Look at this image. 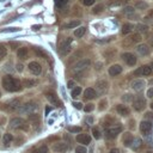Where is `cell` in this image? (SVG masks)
Instances as JSON below:
<instances>
[{"label":"cell","mask_w":153,"mask_h":153,"mask_svg":"<svg viewBox=\"0 0 153 153\" xmlns=\"http://www.w3.org/2000/svg\"><path fill=\"white\" fill-rule=\"evenodd\" d=\"M94 1H96V0H82V4H84L85 6H91V5L94 4Z\"/></svg>","instance_id":"46"},{"label":"cell","mask_w":153,"mask_h":153,"mask_svg":"<svg viewBox=\"0 0 153 153\" xmlns=\"http://www.w3.org/2000/svg\"><path fill=\"white\" fill-rule=\"evenodd\" d=\"M85 31H86V27L80 26V27H78V29L74 30V36L75 37H82L85 35Z\"/></svg>","instance_id":"28"},{"label":"cell","mask_w":153,"mask_h":153,"mask_svg":"<svg viewBox=\"0 0 153 153\" xmlns=\"http://www.w3.org/2000/svg\"><path fill=\"white\" fill-rule=\"evenodd\" d=\"M84 96H85V98H86V99H93V98H96V97H97V92H96V90H94V88L88 87V88H86V90H85Z\"/></svg>","instance_id":"19"},{"label":"cell","mask_w":153,"mask_h":153,"mask_svg":"<svg viewBox=\"0 0 153 153\" xmlns=\"http://www.w3.org/2000/svg\"><path fill=\"white\" fill-rule=\"evenodd\" d=\"M93 109H94V105H93L92 103H90V104H86V105L84 106V110H85L86 112H91V111H93Z\"/></svg>","instance_id":"40"},{"label":"cell","mask_w":153,"mask_h":153,"mask_svg":"<svg viewBox=\"0 0 153 153\" xmlns=\"http://www.w3.org/2000/svg\"><path fill=\"white\" fill-rule=\"evenodd\" d=\"M31 153H48V147L45 145H41V146L33 148Z\"/></svg>","instance_id":"25"},{"label":"cell","mask_w":153,"mask_h":153,"mask_svg":"<svg viewBox=\"0 0 153 153\" xmlns=\"http://www.w3.org/2000/svg\"><path fill=\"white\" fill-rule=\"evenodd\" d=\"M96 86H97V90H98V92H99L100 94H104V93L108 91V82H106L105 80L97 81Z\"/></svg>","instance_id":"16"},{"label":"cell","mask_w":153,"mask_h":153,"mask_svg":"<svg viewBox=\"0 0 153 153\" xmlns=\"http://www.w3.org/2000/svg\"><path fill=\"white\" fill-rule=\"evenodd\" d=\"M45 97L47 99L55 106H61V100L59 99V97L54 93V92H45Z\"/></svg>","instance_id":"8"},{"label":"cell","mask_w":153,"mask_h":153,"mask_svg":"<svg viewBox=\"0 0 153 153\" xmlns=\"http://www.w3.org/2000/svg\"><path fill=\"white\" fill-rule=\"evenodd\" d=\"M76 141L79 143H82V145H88L91 142V136L88 134H78Z\"/></svg>","instance_id":"15"},{"label":"cell","mask_w":153,"mask_h":153,"mask_svg":"<svg viewBox=\"0 0 153 153\" xmlns=\"http://www.w3.org/2000/svg\"><path fill=\"white\" fill-rule=\"evenodd\" d=\"M6 54H7V49H6V47H5L4 44H0V60L4 59V57L6 56Z\"/></svg>","instance_id":"35"},{"label":"cell","mask_w":153,"mask_h":153,"mask_svg":"<svg viewBox=\"0 0 153 153\" xmlns=\"http://www.w3.org/2000/svg\"><path fill=\"white\" fill-rule=\"evenodd\" d=\"M139 10H145L146 7H147V4H145V2H142V1H137L136 2V5H135Z\"/></svg>","instance_id":"42"},{"label":"cell","mask_w":153,"mask_h":153,"mask_svg":"<svg viewBox=\"0 0 153 153\" xmlns=\"http://www.w3.org/2000/svg\"><path fill=\"white\" fill-rule=\"evenodd\" d=\"M29 69H30V72L33 73L35 75H38V74L42 72L41 65H39L38 62H36V61H32V62L29 63Z\"/></svg>","instance_id":"11"},{"label":"cell","mask_w":153,"mask_h":153,"mask_svg":"<svg viewBox=\"0 0 153 153\" xmlns=\"http://www.w3.org/2000/svg\"><path fill=\"white\" fill-rule=\"evenodd\" d=\"M71 43H72V38L71 37H67V38H65V39H62L61 42H60V44H59V50H60V54L62 55V56H66V55H68L69 54V51H71Z\"/></svg>","instance_id":"2"},{"label":"cell","mask_w":153,"mask_h":153,"mask_svg":"<svg viewBox=\"0 0 153 153\" xmlns=\"http://www.w3.org/2000/svg\"><path fill=\"white\" fill-rule=\"evenodd\" d=\"M55 4H56L57 7H62L67 4V0H55Z\"/></svg>","instance_id":"43"},{"label":"cell","mask_w":153,"mask_h":153,"mask_svg":"<svg viewBox=\"0 0 153 153\" xmlns=\"http://www.w3.org/2000/svg\"><path fill=\"white\" fill-rule=\"evenodd\" d=\"M68 149V146L66 142H55L53 145V151L56 153H65Z\"/></svg>","instance_id":"10"},{"label":"cell","mask_w":153,"mask_h":153,"mask_svg":"<svg viewBox=\"0 0 153 153\" xmlns=\"http://www.w3.org/2000/svg\"><path fill=\"white\" fill-rule=\"evenodd\" d=\"M29 120H30V122H31L32 124H35V126L39 124V116H38V115H30Z\"/></svg>","instance_id":"33"},{"label":"cell","mask_w":153,"mask_h":153,"mask_svg":"<svg viewBox=\"0 0 153 153\" xmlns=\"http://www.w3.org/2000/svg\"><path fill=\"white\" fill-rule=\"evenodd\" d=\"M109 153H118V149L112 148V149H110V152H109Z\"/></svg>","instance_id":"54"},{"label":"cell","mask_w":153,"mask_h":153,"mask_svg":"<svg viewBox=\"0 0 153 153\" xmlns=\"http://www.w3.org/2000/svg\"><path fill=\"white\" fill-rule=\"evenodd\" d=\"M122 59L126 61V63H127L128 66H134V65L136 63V57H135V55L131 54V53H123V54H122Z\"/></svg>","instance_id":"9"},{"label":"cell","mask_w":153,"mask_h":153,"mask_svg":"<svg viewBox=\"0 0 153 153\" xmlns=\"http://www.w3.org/2000/svg\"><path fill=\"white\" fill-rule=\"evenodd\" d=\"M98 109H99L100 111L106 109V99H102V100L99 102V106H98Z\"/></svg>","instance_id":"39"},{"label":"cell","mask_w":153,"mask_h":153,"mask_svg":"<svg viewBox=\"0 0 153 153\" xmlns=\"http://www.w3.org/2000/svg\"><path fill=\"white\" fill-rule=\"evenodd\" d=\"M92 134H93V137L98 140L100 137V129L98 127H93L92 128Z\"/></svg>","instance_id":"34"},{"label":"cell","mask_w":153,"mask_h":153,"mask_svg":"<svg viewBox=\"0 0 153 153\" xmlns=\"http://www.w3.org/2000/svg\"><path fill=\"white\" fill-rule=\"evenodd\" d=\"M147 29H148V26L145 25V24H137L136 25V30L139 32H145V31H147Z\"/></svg>","instance_id":"36"},{"label":"cell","mask_w":153,"mask_h":153,"mask_svg":"<svg viewBox=\"0 0 153 153\" xmlns=\"http://www.w3.org/2000/svg\"><path fill=\"white\" fill-rule=\"evenodd\" d=\"M90 65H91V62H90V60H87V59H84V60H81V61H79V62H76L75 65H74V67H73V73H75V74H81L85 69H87L88 67H90Z\"/></svg>","instance_id":"3"},{"label":"cell","mask_w":153,"mask_h":153,"mask_svg":"<svg viewBox=\"0 0 153 153\" xmlns=\"http://www.w3.org/2000/svg\"><path fill=\"white\" fill-rule=\"evenodd\" d=\"M146 117H147V118H148V117H149V118H153V112H147V114H146Z\"/></svg>","instance_id":"53"},{"label":"cell","mask_w":153,"mask_h":153,"mask_svg":"<svg viewBox=\"0 0 153 153\" xmlns=\"http://www.w3.org/2000/svg\"><path fill=\"white\" fill-rule=\"evenodd\" d=\"M79 25H80V22H79V20H72V22L65 24L63 27H65V29H73V27H76V26H79Z\"/></svg>","instance_id":"27"},{"label":"cell","mask_w":153,"mask_h":153,"mask_svg":"<svg viewBox=\"0 0 153 153\" xmlns=\"http://www.w3.org/2000/svg\"><path fill=\"white\" fill-rule=\"evenodd\" d=\"M17 71L18 72H22L23 71V65L22 63H17Z\"/></svg>","instance_id":"52"},{"label":"cell","mask_w":153,"mask_h":153,"mask_svg":"<svg viewBox=\"0 0 153 153\" xmlns=\"http://www.w3.org/2000/svg\"><path fill=\"white\" fill-rule=\"evenodd\" d=\"M80 93H81V87H79V86H76V87H73V90H72V97L73 98H76V97H79L80 96Z\"/></svg>","instance_id":"32"},{"label":"cell","mask_w":153,"mask_h":153,"mask_svg":"<svg viewBox=\"0 0 153 153\" xmlns=\"http://www.w3.org/2000/svg\"><path fill=\"white\" fill-rule=\"evenodd\" d=\"M141 146H142V140H141L140 137H133V141H131V143H130V147L136 151V149H139Z\"/></svg>","instance_id":"21"},{"label":"cell","mask_w":153,"mask_h":153,"mask_svg":"<svg viewBox=\"0 0 153 153\" xmlns=\"http://www.w3.org/2000/svg\"><path fill=\"white\" fill-rule=\"evenodd\" d=\"M50 110H51V108H49V106H48V108H45V114H47V115H48V114H49V111H50Z\"/></svg>","instance_id":"56"},{"label":"cell","mask_w":153,"mask_h":153,"mask_svg":"<svg viewBox=\"0 0 153 153\" xmlns=\"http://www.w3.org/2000/svg\"><path fill=\"white\" fill-rule=\"evenodd\" d=\"M87 152V149H86V147L85 146H78L76 148H75V153H86Z\"/></svg>","instance_id":"41"},{"label":"cell","mask_w":153,"mask_h":153,"mask_svg":"<svg viewBox=\"0 0 153 153\" xmlns=\"http://www.w3.org/2000/svg\"><path fill=\"white\" fill-rule=\"evenodd\" d=\"M123 100L130 102V100H133V96H131V94H124V96H123Z\"/></svg>","instance_id":"48"},{"label":"cell","mask_w":153,"mask_h":153,"mask_svg":"<svg viewBox=\"0 0 153 153\" xmlns=\"http://www.w3.org/2000/svg\"><path fill=\"white\" fill-rule=\"evenodd\" d=\"M73 86H74V81H73V80H69V81L67 82V87H68V88H72Z\"/></svg>","instance_id":"50"},{"label":"cell","mask_w":153,"mask_h":153,"mask_svg":"<svg viewBox=\"0 0 153 153\" xmlns=\"http://www.w3.org/2000/svg\"><path fill=\"white\" fill-rule=\"evenodd\" d=\"M133 12H134V8H133L131 6H127V7H124V10H123V13H126V14L133 13Z\"/></svg>","instance_id":"44"},{"label":"cell","mask_w":153,"mask_h":153,"mask_svg":"<svg viewBox=\"0 0 153 153\" xmlns=\"http://www.w3.org/2000/svg\"><path fill=\"white\" fill-rule=\"evenodd\" d=\"M19 27H8V29H4L1 30V32H14V31H18Z\"/></svg>","instance_id":"45"},{"label":"cell","mask_w":153,"mask_h":153,"mask_svg":"<svg viewBox=\"0 0 153 153\" xmlns=\"http://www.w3.org/2000/svg\"><path fill=\"white\" fill-rule=\"evenodd\" d=\"M67 129L69 133H74V134H78L81 131V127H68Z\"/></svg>","instance_id":"37"},{"label":"cell","mask_w":153,"mask_h":153,"mask_svg":"<svg viewBox=\"0 0 153 153\" xmlns=\"http://www.w3.org/2000/svg\"><path fill=\"white\" fill-rule=\"evenodd\" d=\"M17 56L19 59H26L27 57V48H25V47L19 48L18 51H17Z\"/></svg>","instance_id":"23"},{"label":"cell","mask_w":153,"mask_h":153,"mask_svg":"<svg viewBox=\"0 0 153 153\" xmlns=\"http://www.w3.org/2000/svg\"><path fill=\"white\" fill-rule=\"evenodd\" d=\"M151 129H152V123L149 122V121H141V123H140V130H141V133H143V134H147L148 131H151Z\"/></svg>","instance_id":"14"},{"label":"cell","mask_w":153,"mask_h":153,"mask_svg":"<svg viewBox=\"0 0 153 153\" xmlns=\"http://www.w3.org/2000/svg\"><path fill=\"white\" fill-rule=\"evenodd\" d=\"M10 127L14 128V129H27V126L25 123V121L23 118L19 117H14L10 121Z\"/></svg>","instance_id":"4"},{"label":"cell","mask_w":153,"mask_h":153,"mask_svg":"<svg viewBox=\"0 0 153 153\" xmlns=\"http://www.w3.org/2000/svg\"><path fill=\"white\" fill-rule=\"evenodd\" d=\"M129 43H136V42H140L141 41V35L137 32V33H134V35H131L129 38Z\"/></svg>","instance_id":"30"},{"label":"cell","mask_w":153,"mask_h":153,"mask_svg":"<svg viewBox=\"0 0 153 153\" xmlns=\"http://www.w3.org/2000/svg\"><path fill=\"white\" fill-rule=\"evenodd\" d=\"M12 140H13V136H12L11 134H8V133L4 134V136H2V142H4V145L8 146V145L12 142Z\"/></svg>","instance_id":"26"},{"label":"cell","mask_w":153,"mask_h":153,"mask_svg":"<svg viewBox=\"0 0 153 153\" xmlns=\"http://www.w3.org/2000/svg\"><path fill=\"white\" fill-rule=\"evenodd\" d=\"M39 27H41V25H33V26H32V29H33V30H38Z\"/></svg>","instance_id":"55"},{"label":"cell","mask_w":153,"mask_h":153,"mask_svg":"<svg viewBox=\"0 0 153 153\" xmlns=\"http://www.w3.org/2000/svg\"><path fill=\"white\" fill-rule=\"evenodd\" d=\"M35 50H36V53H37L38 55H41V56H43V55H44V51H42V50H39L38 48H35Z\"/></svg>","instance_id":"51"},{"label":"cell","mask_w":153,"mask_h":153,"mask_svg":"<svg viewBox=\"0 0 153 153\" xmlns=\"http://www.w3.org/2000/svg\"><path fill=\"white\" fill-rule=\"evenodd\" d=\"M133 30H134V25H133L131 23H126V24H123V26H122V33H123V35H128V33H130Z\"/></svg>","instance_id":"22"},{"label":"cell","mask_w":153,"mask_h":153,"mask_svg":"<svg viewBox=\"0 0 153 153\" xmlns=\"http://www.w3.org/2000/svg\"><path fill=\"white\" fill-rule=\"evenodd\" d=\"M147 153H153V152H147Z\"/></svg>","instance_id":"59"},{"label":"cell","mask_w":153,"mask_h":153,"mask_svg":"<svg viewBox=\"0 0 153 153\" xmlns=\"http://www.w3.org/2000/svg\"><path fill=\"white\" fill-rule=\"evenodd\" d=\"M122 131V128L121 127H110L105 130V137L106 139H115L120 133Z\"/></svg>","instance_id":"7"},{"label":"cell","mask_w":153,"mask_h":153,"mask_svg":"<svg viewBox=\"0 0 153 153\" xmlns=\"http://www.w3.org/2000/svg\"><path fill=\"white\" fill-rule=\"evenodd\" d=\"M92 121H93V120H92V117H91V118H87V122H88V123H90V122H92Z\"/></svg>","instance_id":"57"},{"label":"cell","mask_w":153,"mask_h":153,"mask_svg":"<svg viewBox=\"0 0 153 153\" xmlns=\"http://www.w3.org/2000/svg\"><path fill=\"white\" fill-rule=\"evenodd\" d=\"M145 86V81L142 79H136L131 82V87L135 90V91H141Z\"/></svg>","instance_id":"17"},{"label":"cell","mask_w":153,"mask_h":153,"mask_svg":"<svg viewBox=\"0 0 153 153\" xmlns=\"http://www.w3.org/2000/svg\"><path fill=\"white\" fill-rule=\"evenodd\" d=\"M36 80H33V79H24L23 80V85H24V87H27V88H30V87H33L35 85H36Z\"/></svg>","instance_id":"24"},{"label":"cell","mask_w":153,"mask_h":153,"mask_svg":"<svg viewBox=\"0 0 153 153\" xmlns=\"http://www.w3.org/2000/svg\"><path fill=\"white\" fill-rule=\"evenodd\" d=\"M121 72H122V66H121V65H117V63L110 66V67H109V71H108V73H109L110 76H116V75H118Z\"/></svg>","instance_id":"12"},{"label":"cell","mask_w":153,"mask_h":153,"mask_svg":"<svg viewBox=\"0 0 153 153\" xmlns=\"http://www.w3.org/2000/svg\"><path fill=\"white\" fill-rule=\"evenodd\" d=\"M2 86L8 92H17L22 88V82L12 75H5L2 79Z\"/></svg>","instance_id":"1"},{"label":"cell","mask_w":153,"mask_h":153,"mask_svg":"<svg viewBox=\"0 0 153 153\" xmlns=\"http://www.w3.org/2000/svg\"><path fill=\"white\" fill-rule=\"evenodd\" d=\"M116 111L121 115V116H128L129 115V109L126 106V105H122V104H118L116 106Z\"/></svg>","instance_id":"20"},{"label":"cell","mask_w":153,"mask_h":153,"mask_svg":"<svg viewBox=\"0 0 153 153\" xmlns=\"http://www.w3.org/2000/svg\"><path fill=\"white\" fill-rule=\"evenodd\" d=\"M131 141H133V136H131V134L126 133V135H124V137H123V143H124V146H127V147L130 146Z\"/></svg>","instance_id":"29"},{"label":"cell","mask_w":153,"mask_h":153,"mask_svg":"<svg viewBox=\"0 0 153 153\" xmlns=\"http://www.w3.org/2000/svg\"><path fill=\"white\" fill-rule=\"evenodd\" d=\"M151 73H152L151 66H142L141 67V75H149Z\"/></svg>","instance_id":"31"},{"label":"cell","mask_w":153,"mask_h":153,"mask_svg":"<svg viewBox=\"0 0 153 153\" xmlns=\"http://www.w3.org/2000/svg\"><path fill=\"white\" fill-rule=\"evenodd\" d=\"M149 108H151V109L153 110V103H151V104H149Z\"/></svg>","instance_id":"58"},{"label":"cell","mask_w":153,"mask_h":153,"mask_svg":"<svg viewBox=\"0 0 153 153\" xmlns=\"http://www.w3.org/2000/svg\"><path fill=\"white\" fill-rule=\"evenodd\" d=\"M133 106H134V109H135L136 111L143 110L145 106H146V99H145L143 97H141V96H137V97L133 100Z\"/></svg>","instance_id":"6"},{"label":"cell","mask_w":153,"mask_h":153,"mask_svg":"<svg viewBox=\"0 0 153 153\" xmlns=\"http://www.w3.org/2000/svg\"><path fill=\"white\" fill-rule=\"evenodd\" d=\"M103 10H104V6L103 5H97V6L93 7V13H96V14L97 13H100Z\"/></svg>","instance_id":"38"},{"label":"cell","mask_w":153,"mask_h":153,"mask_svg":"<svg viewBox=\"0 0 153 153\" xmlns=\"http://www.w3.org/2000/svg\"><path fill=\"white\" fill-rule=\"evenodd\" d=\"M146 96H147L148 98H153V87H151V88H148V90H147Z\"/></svg>","instance_id":"47"},{"label":"cell","mask_w":153,"mask_h":153,"mask_svg":"<svg viewBox=\"0 0 153 153\" xmlns=\"http://www.w3.org/2000/svg\"><path fill=\"white\" fill-rule=\"evenodd\" d=\"M36 108H37V105L33 102H27L24 105H20L18 108V111L20 114H31V112H33V110H36Z\"/></svg>","instance_id":"5"},{"label":"cell","mask_w":153,"mask_h":153,"mask_svg":"<svg viewBox=\"0 0 153 153\" xmlns=\"http://www.w3.org/2000/svg\"><path fill=\"white\" fill-rule=\"evenodd\" d=\"M136 51L139 53V55L145 56V55H147V54L149 53V48H148V45H146V44H139V45L136 47Z\"/></svg>","instance_id":"18"},{"label":"cell","mask_w":153,"mask_h":153,"mask_svg":"<svg viewBox=\"0 0 153 153\" xmlns=\"http://www.w3.org/2000/svg\"><path fill=\"white\" fill-rule=\"evenodd\" d=\"M22 105V100L19 98H16L13 100H11L8 104H7V109L10 111H13V110H18V108Z\"/></svg>","instance_id":"13"},{"label":"cell","mask_w":153,"mask_h":153,"mask_svg":"<svg viewBox=\"0 0 153 153\" xmlns=\"http://www.w3.org/2000/svg\"><path fill=\"white\" fill-rule=\"evenodd\" d=\"M73 105H74V108H76V109H81V108H82V104L79 103V102H74Z\"/></svg>","instance_id":"49"},{"label":"cell","mask_w":153,"mask_h":153,"mask_svg":"<svg viewBox=\"0 0 153 153\" xmlns=\"http://www.w3.org/2000/svg\"><path fill=\"white\" fill-rule=\"evenodd\" d=\"M0 96H1V93H0Z\"/></svg>","instance_id":"60"}]
</instances>
